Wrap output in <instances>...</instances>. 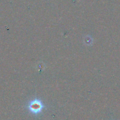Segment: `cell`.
<instances>
[{
	"mask_svg": "<svg viewBox=\"0 0 120 120\" xmlns=\"http://www.w3.org/2000/svg\"><path fill=\"white\" fill-rule=\"evenodd\" d=\"M28 108L31 112L37 114L42 111L44 108V105L41 100L39 99H35L29 102Z\"/></svg>",
	"mask_w": 120,
	"mask_h": 120,
	"instance_id": "6da1fadb",
	"label": "cell"
}]
</instances>
